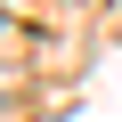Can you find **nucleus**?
<instances>
[{
    "instance_id": "nucleus-1",
    "label": "nucleus",
    "mask_w": 122,
    "mask_h": 122,
    "mask_svg": "<svg viewBox=\"0 0 122 122\" xmlns=\"http://www.w3.org/2000/svg\"><path fill=\"white\" fill-rule=\"evenodd\" d=\"M0 16H8V8H0Z\"/></svg>"
}]
</instances>
